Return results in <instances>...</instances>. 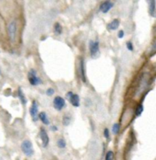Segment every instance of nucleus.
<instances>
[{
    "label": "nucleus",
    "instance_id": "4468645a",
    "mask_svg": "<svg viewBox=\"0 0 156 160\" xmlns=\"http://www.w3.org/2000/svg\"><path fill=\"white\" fill-rule=\"evenodd\" d=\"M149 7H150V13H151L152 16H154V12H155V1H151L150 2V5H149Z\"/></svg>",
    "mask_w": 156,
    "mask_h": 160
},
{
    "label": "nucleus",
    "instance_id": "6e6552de",
    "mask_svg": "<svg viewBox=\"0 0 156 160\" xmlns=\"http://www.w3.org/2000/svg\"><path fill=\"white\" fill-rule=\"evenodd\" d=\"M112 7H113V3L109 2V1H106V2H104V3L101 4L100 9H101V12L106 13V12H108V11H109V9H111Z\"/></svg>",
    "mask_w": 156,
    "mask_h": 160
},
{
    "label": "nucleus",
    "instance_id": "412c9836",
    "mask_svg": "<svg viewBox=\"0 0 156 160\" xmlns=\"http://www.w3.org/2000/svg\"><path fill=\"white\" fill-rule=\"evenodd\" d=\"M54 93H55V91H54V89H52V88H49V89L47 90V94H48L49 96L53 95Z\"/></svg>",
    "mask_w": 156,
    "mask_h": 160
},
{
    "label": "nucleus",
    "instance_id": "1a4fd4ad",
    "mask_svg": "<svg viewBox=\"0 0 156 160\" xmlns=\"http://www.w3.org/2000/svg\"><path fill=\"white\" fill-rule=\"evenodd\" d=\"M69 102H71V104L75 107L79 106V97L78 94H72V96L69 98Z\"/></svg>",
    "mask_w": 156,
    "mask_h": 160
},
{
    "label": "nucleus",
    "instance_id": "393cba45",
    "mask_svg": "<svg viewBox=\"0 0 156 160\" xmlns=\"http://www.w3.org/2000/svg\"><path fill=\"white\" fill-rule=\"evenodd\" d=\"M72 94H73V93H72V91H68V93H67V98L69 100V98H70V97L72 96Z\"/></svg>",
    "mask_w": 156,
    "mask_h": 160
},
{
    "label": "nucleus",
    "instance_id": "9b49d317",
    "mask_svg": "<svg viewBox=\"0 0 156 160\" xmlns=\"http://www.w3.org/2000/svg\"><path fill=\"white\" fill-rule=\"evenodd\" d=\"M38 118L41 120V122L45 124H49V118L47 116V114H46V113L44 112H41L38 113Z\"/></svg>",
    "mask_w": 156,
    "mask_h": 160
},
{
    "label": "nucleus",
    "instance_id": "5701e85b",
    "mask_svg": "<svg viewBox=\"0 0 156 160\" xmlns=\"http://www.w3.org/2000/svg\"><path fill=\"white\" fill-rule=\"evenodd\" d=\"M104 136H105L106 138H109V129L108 128L104 129Z\"/></svg>",
    "mask_w": 156,
    "mask_h": 160
},
{
    "label": "nucleus",
    "instance_id": "f8f14e48",
    "mask_svg": "<svg viewBox=\"0 0 156 160\" xmlns=\"http://www.w3.org/2000/svg\"><path fill=\"white\" fill-rule=\"evenodd\" d=\"M80 73H81V80L83 82H86V76H85V70H84V60H80Z\"/></svg>",
    "mask_w": 156,
    "mask_h": 160
},
{
    "label": "nucleus",
    "instance_id": "f3484780",
    "mask_svg": "<svg viewBox=\"0 0 156 160\" xmlns=\"http://www.w3.org/2000/svg\"><path fill=\"white\" fill-rule=\"evenodd\" d=\"M120 132V124H114L112 126V133L114 135H117Z\"/></svg>",
    "mask_w": 156,
    "mask_h": 160
},
{
    "label": "nucleus",
    "instance_id": "f03ea898",
    "mask_svg": "<svg viewBox=\"0 0 156 160\" xmlns=\"http://www.w3.org/2000/svg\"><path fill=\"white\" fill-rule=\"evenodd\" d=\"M7 30H8V37L10 38L11 41H14L15 38H16V24L15 21H12V22L9 23Z\"/></svg>",
    "mask_w": 156,
    "mask_h": 160
},
{
    "label": "nucleus",
    "instance_id": "39448f33",
    "mask_svg": "<svg viewBox=\"0 0 156 160\" xmlns=\"http://www.w3.org/2000/svg\"><path fill=\"white\" fill-rule=\"evenodd\" d=\"M28 81H29L30 84L32 85H38L39 83H41V80H40L38 77H37L36 71L34 70H31L30 72L28 73Z\"/></svg>",
    "mask_w": 156,
    "mask_h": 160
},
{
    "label": "nucleus",
    "instance_id": "7ed1b4c3",
    "mask_svg": "<svg viewBox=\"0 0 156 160\" xmlns=\"http://www.w3.org/2000/svg\"><path fill=\"white\" fill-rule=\"evenodd\" d=\"M29 112H30L31 117L33 118L34 121H38V104L37 101H33Z\"/></svg>",
    "mask_w": 156,
    "mask_h": 160
},
{
    "label": "nucleus",
    "instance_id": "f257e3e1",
    "mask_svg": "<svg viewBox=\"0 0 156 160\" xmlns=\"http://www.w3.org/2000/svg\"><path fill=\"white\" fill-rule=\"evenodd\" d=\"M21 149L23 153L27 157H30L33 155V147H32V144L30 141H28V140L23 141L21 144Z\"/></svg>",
    "mask_w": 156,
    "mask_h": 160
},
{
    "label": "nucleus",
    "instance_id": "423d86ee",
    "mask_svg": "<svg viewBox=\"0 0 156 160\" xmlns=\"http://www.w3.org/2000/svg\"><path fill=\"white\" fill-rule=\"evenodd\" d=\"M39 136L40 138H41V141H42V144H43V146L46 147L48 145H49V135L47 134V132L41 128V130H40V134H39Z\"/></svg>",
    "mask_w": 156,
    "mask_h": 160
},
{
    "label": "nucleus",
    "instance_id": "dca6fc26",
    "mask_svg": "<svg viewBox=\"0 0 156 160\" xmlns=\"http://www.w3.org/2000/svg\"><path fill=\"white\" fill-rule=\"evenodd\" d=\"M57 146H59L60 148H64L66 146V142L63 138H60L59 140H57Z\"/></svg>",
    "mask_w": 156,
    "mask_h": 160
},
{
    "label": "nucleus",
    "instance_id": "0eeeda50",
    "mask_svg": "<svg viewBox=\"0 0 156 160\" xmlns=\"http://www.w3.org/2000/svg\"><path fill=\"white\" fill-rule=\"evenodd\" d=\"M90 54L95 57L96 53L98 52V50H99V41H90Z\"/></svg>",
    "mask_w": 156,
    "mask_h": 160
},
{
    "label": "nucleus",
    "instance_id": "aec40b11",
    "mask_svg": "<svg viewBox=\"0 0 156 160\" xmlns=\"http://www.w3.org/2000/svg\"><path fill=\"white\" fill-rule=\"evenodd\" d=\"M69 121H70V117H69L68 114L63 117V124H64V125H68Z\"/></svg>",
    "mask_w": 156,
    "mask_h": 160
},
{
    "label": "nucleus",
    "instance_id": "9d476101",
    "mask_svg": "<svg viewBox=\"0 0 156 160\" xmlns=\"http://www.w3.org/2000/svg\"><path fill=\"white\" fill-rule=\"evenodd\" d=\"M120 25V21L119 19H113L109 24L108 25V28L109 30H117L118 27Z\"/></svg>",
    "mask_w": 156,
    "mask_h": 160
},
{
    "label": "nucleus",
    "instance_id": "6ab92c4d",
    "mask_svg": "<svg viewBox=\"0 0 156 160\" xmlns=\"http://www.w3.org/2000/svg\"><path fill=\"white\" fill-rule=\"evenodd\" d=\"M114 158V154L112 151H109L107 153V155H106V157H105V160H113Z\"/></svg>",
    "mask_w": 156,
    "mask_h": 160
},
{
    "label": "nucleus",
    "instance_id": "a878e982",
    "mask_svg": "<svg viewBox=\"0 0 156 160\" xmlns=\"http://www.w3.org/2000/svg\"><path fill=\"white\" fill-rule=\"evenodd\" d=\"M51 130H54V131H57V127H56V126H51Z\"/></svg>",
    "mask_w": 156,
    "mask_h": 160
},
{
    "label": "nucleus",
    "instance_id": "b1692460",
    "mask_svg": "<svg viewBox=\"0 0 156 160\" xmlns=\"http://www.w3.org/2000/svg\"><path fill=\"white\" fill-rule=\"evenodd\" d=\"M124 36V31L123 30H120L119 33H118V38H122Z\"/></svg>",
    "mask_w": 156,
    "mask_h": 160
},
{
    "label": "nucleus",
    "instance_id": "a211bd4d",
    "mask_svg": "<svg viewBox=\"0 0 156 160\" xmlns=\"http://www.w3.org/2000/svg\"><path fill=\"white\" fill-rule=\"evenodd\" d=\"M18 97L20 98V100H21V102H22V104H26V98L24 97V95H23V93H22V91H21L20 88L18 89Z\"/></svg>",
    "mask_w": 156,
    "mask_h": 160
},
{
    "label": "nucleus",
    "instance_id": "20e7f679",
    "mask_svg": "<svg viewBox=\"0 0 156 160\" xmlns=\"http://www.w3.org/2000/svg\"><path fill=\"white\" fill-rule=\"evenodd\" d=\"M53 105L56 110L60 111L63 109V107L65 106V100L60 96H57L55 97V99L53 101Z\"/></svg>",
    "mask_w": 156,
    "mask_h": 160
},
{
    "label": "nucleus",
    "instance_id": "2eb2a0df",
    "mask_svg": "<svg viewBox=\"0 0 156 160\" xmlns=\"http://www.w3.org/2000/svg\"><path fill=\"white\" fill-rule=\"evenodd\" d=\"M142 112H143V106H142V104H138V105H137V108H136V112H135V113H136V115H137V116L141 115Z\"/></svg>",
    "mask_w": 156,
    "mask_h": 160
},
{
    "label": "nucleus",
    "instance_id": "ddd939ff",
    "mask_svg": "<svg viewBox=\"0 0 156 160\" xmlns=\"http://www.w3.org/2000/svg\"><path fill=\"white\" fill-rule=\"evenodd\" d=\"M54 32L57 34V35H60L61 32H62V27L60 26V23H55V25H54Z\"/></svg>",
    "mask_w": 156,
    "mask_h": 160
},
{
    "label": "nucleus",
    "instance_id": "4be33fe9",
    "mask_svg": "<svg viewBox=\"0 0 156 160\" xmlns=\"http://www.w3.org/2000/svg\"><path fill=\"white\" fill-rule=\"evenodd\" d=\"M126 46H127V49H129V50H132L133 49V46H132V43L131 41H128L126 43Z\"/></svg>",
    "mask_w": 156,
    "mask_h": 160
}]
</instances>
